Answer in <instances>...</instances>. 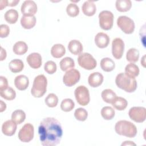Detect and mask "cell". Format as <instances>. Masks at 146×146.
Wrapping results in <instances>:
<instances>
[{"label": "cell", "mask_w": 146, "mask_h": 146, "mask_svg": "<svg viewBox=\"0 0 146 146\" xmlns=\"http://www.w3.org/2000/svg\"><path fill=\"white\" fill-rule=\"evenodd\" d=\"M40 143L43 146H55L60 143L63 135L60 123L55 118L43 119L38 127Z\"/></svg>", "instance_id": "1"}, {"label": "cell", "mask_w": 146, "mask_h": 146, "mask_svg": "<svg viewBox=\"0 0 146 146\" xmlns=\"http://www.w3.org/2000/svg\"><path fill=\"white\" fill-rule=\"evenodd\" d=\"M115 130L118 135L129 138L135 137L137 133L136 125L132 122L125 120L116 122L115 125Z\"/></svg>", "instance_id": "2"}, {"label": "cell", "mask_w": 146, "mask_h": 146, "mask_svg": "<svg viewBox=\"0 0 146 146\" xmlns=\"http://www.w3.org/2000/svg\"><path fill=\"white\" fill-rule=\"evenodd\" d=\"M115 83L117 87L129 93L134 92L137 88V81L135 79L130 78L124 73L121 72L117 75Z\"/></svg>", "instance_id": "3"}, {"label": "cell", "mask_w": 146, "mask_h": 146, "mask_svg": "<svg viewBox=\"0 0 146 146\" xmlns=\"http://www.w3.org/2000/svg\"><path fill=\"white\" fill-rule=\"evenodd\" d=\"M47 80L46 77L40 74L36 76L33 82V87L31 89V94L35 98L42 97L47 91Z\"/></svg>", "instance_id": "4"}, {"label": "cell", "mask_w": 146, "mask_h": 146, "mask_svg": "<svg viewBox=\"0 0 146 146\" xmlns=\"http://www.w3.org/2000/svg\"><path fill=\"white\" fill-rule=\"evenodd\" d=\"M78 62L81 67L87 70H93L97 65L96 59L92 55L87 52H83L79 55Z\"/></svg>", "instance_id": "5"}, {"label": "cell", "mask_w": 146, "mask_h": 146, "mask_svg": "<svg viewBox=\"0 0 146 146\" xmlns=\"http://www.w3.org/2000/svg\"><path fill=\"white\" fill-rule=\"evenodd\" d=\"M98 17L99 26L101 29L104 30H109L112 29L114 16L111 11L103 10L99 13Z\"/></svg>", "instance_id": "6"}, {"label": "cell", "mask_w": 146, "mask_h": 146, "mask_svg": "<svg viewBox=\"0 0 146 146\" xmlns=\"http://www.w3.org/2000/svg\"><path fill=\"white\" fill-rule=\"evenodd\" d=\"M116 23L121 30L126 34H132L135 30L134 21L125 15L119 17Z\"/></svg>", "instance_id": "7"}, {"label": "cell", "mask_w": 146, "mask_h": 146, "mask_svg": "<svg viewBox=\"0 0 146 146\" xmlns=\"http://www.w3.org/2000/svg\"><path fill=\"white\" fill-rule=\"evenodd\" d=\"M74 95L78 103L82 106L87 105L90 101L88 89L84 86H79L76 88Z\"/></svg>", "instance_id": "8"}, {"label": "cell", "mask_w": 146, "mask_h": 146, "mask_svg": "<svg viewBox=\"0 0 146 146\" xmlns=\"http://www.w3.org/2000/svg\"><path fill=\"white\" fill-rule=\"evenodd\" d=\"M34 136V128L30 123L25 124L18 132V139L23 143L31 141Z\"/></svg>", "instance_id": "9"}, {"label": "cell", "mask_w": 146, "mask_h": 146, "mask_svg": "<svg viewBox=\"0 0 146 146\" xmlns=\"http://www.w3.org/2000/svg\"><path fill=\"white\" fill-rule=\"evenodd\" d=\"M80 78V72L76 69L72 68L66 72L63 77V82L65 86L72 87L79 81Z\"/></svg>", "instance_id": "10"}, {"label": "cell", "mask_w": 146, "mask_h": 146, "mask_svg": "<svg viewBox=\"0 0 146 146\" xmlns=\"http://www.w3.org/2000/svg\"><path fill=\"white\" fill-rule=\"evenodd\" d=\"M128 115L135 122L143 123L145 120L146 109L143 107H133L129 109Z\"/></svg>", "instance_id": "11"}, {"label": "cell", "mask_w": 146, "mask_h": 146, "mask_svg": "<svg viewBox=\"0 0 146 146\" xmlns=\"http://www.w3.org/2000/svg\"><path fill=\"white\" fill-rule=\"evenodd\" d=\"M124 51V42L120 38H116L112 42V54L116 59L123 56Z\"/></svg>", "instance_id": "12"}, {"label": "cell", "mask_w": 146, "mask_h": 146, "mask_svg": "<svg viewBox=\"0 0 146 146\" xmlns=\"http://www.w3.org/2000/svg\"><path fill=\"white\" fill-rule=\"evenodd\" d=\"M21 11L23 16H34L37 12V5L33 1H25L22 4Z\"/></svg>", "instance_id": "13"}, {"label": "cell", "mask_w": 146, "mask_h": 146, "mask_svg": "<svg viewBox=\"0 0 146 146\" xmlns=\"http://www.w3.org/2000/svg\"><path fill=\"white\" fill-rule=\"evenodd\" d=\"M26 60L30 67L34 69L39 68L42 63V56L38 52H33L29 54L26 58Z\"/></svg>", "instance_id": "14"}, {"label": "cell", "mask_w": 146, "mask_h": 146, "mask_svg": "<svg viewBox=\"0 0 146 146\" xmlns=\"http://www.w3.org/2000/svg\"><path fill=\"white\" fill-rule=\"evenodd\" d=\"M17 128V124L12 120L5 121L2 125V132L3 135L11 136L15 134Z\"/></svg>", "instance_id": "15"}, {"label": "cell", "mask_w": 146, "mask_h": 146, "mask_svg": "<svg viewBox=\"0 0 146 146\" xmlns=\"http://www.w3.org/2000/svg\"><path fill=\"white\" fill-rule=\"evenodd\" d=\"M110 37L104 33H99L95 36V43L96 46L100 48L107 47L110 43Z\"/></svg>", "instance_id": "16"}, {"label": "cell", "mask_w": 146, "mask_h": 146, "mask_svg": "<svg viewBox=\"0 0 146 146\" xmlns=\"http://www.w3.org/2000/svg\"><path fill=\"white\" fill-rule=\"evenodd\" d=\"M103 76L99 72H94L91 73L88 78V82L89 85L93 87H98L100 86L103 82Z\"/></svg>", "instance_id": "17"}, {"label": "cell", "mask_w": 146, "mask_h": 146, "mask_svg": "<svg viewBox=\"0 0 146 146\" xmlns=\"http://www.w3.org/2000/svg\"><path fill=\"white\" fill-rule=\"evenodd\" d=\"M14 85L18 90H25L29 85V79L26 75H18L14 79Z\"/></svg>", "instance_id": "18"}, {"label": "cell", "mask_w": 146, "mask_h": 146, "mask_svg": "<svg viewBox=\"0 0 146 146\" xmlns=\"http://www.w3.org/2000/svg\"><path fill=\"white\" fill-rule=\"evenodd\" d=\"M68 49L71 54L78 55L82 53L83 47L79 40L74 39L71 40L68 43Z\"/></svg>", "instance_id": "19"}, {"label": "cell", "mask_w": 146, "mask_h": 146, "mask_svg": "<svg viewBox=\"0 0 146 146\" xmlns=\"http://www.w3.org/2000/svg\"><path fill=\"white\" fill-rule=\"evenodd\" d=\"M82 9L83 13L87 17H91L95 14L96 7L93 1H87L83 3Z\"/></svg>", "instance_id": "20"}, {"label": "cell", "mask_w": 146, "mask_h": 146, "mask_svg": "<svg viewBox=\"0 0 146 146\" xmlns=\"http://www.w3.org/2000/svg\"><path fill=\"white\" fill-rule=\"evenodd\" d=\"M139 67L133 63L128 64L125 67L124 74L130 78L135 79V78L139 75Z\"/></svg>", "instance_id": "21"}, {"label": "cell", "mask_w": 146, "mask_h": 146, "mask_svg": "<svg viewBox=\"0 0 146 146\" xmlns=\"http://www.w3.org/2000/svg\"><path fill=\"white\" fill-rule=\"evenodd\" d=\"M36 18L35 16H22L21 18V24L23 29H31L36 24Z\"/></svg>", "instance_id": "22"}, {"label": "cell", "mask_w": 146, "mask_h": 146, "mask_svg": "<svg viewBox=\"0 0 146 146\" xmlns=\"http://www.w3.org/2000/svg\"><path fill=\"white\" fill-rule=\"evenodd\" d=\"M66 53V48L62 44H55L51 48V54L55 58H62Z\"/></svg>", "instance_id": "23"}, {"label": "cell", "mask_w": 146, "mask_h": 146, "mask_svg": "<svg viewBox=\"0 0 146 146\" xmlns=\"http://www.w3.org/2000/svg\"><path fill=\"white\" fill-rule=\"evenodd\" d=\"M100 67L105 72H111L115 69L114 61L110 58H104L100 61Z\"/></svg>", "instance_id": "24"}, {"label": "cell", "mask_w": 146, "mask_h": 146, "mask_svg": "<svg viewBox=\"0 0 146 146\" xmlns=\"http://www.w3.org/2000/svg\"><path fill=\"white\" fill-rule=\"evenodd\" d=\"M9 68L12 72L18 73L23 70L24 63L21 59H15L10 61L9 64Z\"/></svg>", "instance_id": "25"}, {"label": "cell", "mask_w": 146, "mask_h": 146, "mask_svg": "<svg viewBox=\"0 0 146 146\" xmlns=\"http://www.w3.org/2000/svg\"><path fill=\"white\" fill-rule=\"evenodd\" d=\"M115 7L119 12H127L132 7V2L130 0H117L115 3Z\"/></svg>", "instance_id": "26"}, {"label": "cell", "mask_w": 146, "mask_h": 146, "mask_svg": "<svg viewBox=\"0 0 146 146\" xmlns=\"http://www.w3.org/2000/svg\"><path fill=\"white\" fill-rule=\"evenodd\" d=\"M18 17L19 14L18 11L16 10L13 9L7 10L4 15V18L5 21L10 24L15 23L18 21Z\"/></svg>", "instance_id": "27"}, {"label": "cell", "mask_w": 146, "mask_h": 146, "mask_svg": "<svg viewBox=\"0 0 146 146\" xmlns=\"http://www.w3.org/2000/svg\"><path fill=\"white\" fill-rule=\"evenodd\" d=\"M28 50L27 44L23 41H18L16 42L13 47V51L14 54L18 55L25 54Z\"/></svg>", "instance_id": "28"}, {"label": "cell", "mask_w": 146, "mask_h": 146, "mask_svg": "<svg viewBox=\"0 0 146 146\" xmlns=\"http://www.w3.org/2000/svg\"><path fill=\"white\" fill-rule=\"evenodd\" d=\"M59 65L63 71H67L75 67V62L70 57H65L60 60Z\"/></svg>", "instance_id": "29"}, {"label": "cell", "mask_w": 146, "mask_h": 146, "mask_svg": "<svg viewBox=\"0 0 146 146\" xmlns=\"http://www.w3.org/2000/svg\"><path fill=\"white\" fill-rule=\"evenodd\" d=\"M111 104L116 110L123 111L127 108L128 106V102L124 98L116 96Z\"/></svg>", "instance_id": "30"}, {"label": "cell", "mask_w": 146, "mask_h": 146, "mask_svg": "<svg viewBox=\"0 0 146 146\" xmlns=\"http://www.w3.org/2000/svg\"><path fill=\"white\" fill-rule=\"evenodd\" d=\"M102 98L107 103L111 104L116 97V94L111 89L104 90L101 94Z\"/></svg>", "instance_id": "31"}, {"label": "cell", "mask_w": 146, "mask_h": 146, "mask_svg": "<svg viewBox=\"0 0 146 146\" xmlns=\"http://www.w3.org/2000/svg\"><path fill=\"white\" fill-rule=\"evenodd\" d=\"M26 119V113L22 110H15L11 114V120L17 124L22 123Z\"/></svg>", "instance_id": "32"}, {"label": "cell", "mask_w": 146, "mask_h": 146, "mask_svg": "<svg viewBox=\"0 0 146 146\" xmlns=\"http://www.w3.org/2000/svg\"><path fill=\"white\" fill-rule=\"evenodd\" d=\"M139 59V51L135 48H129L126 53V59L130 63H135Z\"/></svg>", "instance_id": "33"}, {"label": "cell", "mask_w": 146, "mask_h": 146, "mask_svg": "<svg viewBox=\"0 0 146 146\" xmlns=\"http://www.w3.org/2000/svg\"><path fill=\"white\" fill-rule=\"evenodd\" d=\"M0 95L7 100H12L15 98L16 92L13 88L8 87L7 88L0 91Z\"/></svg>", "instance_id": "34"}, {"label": "cell", "mask_w": 146, "mask_h": 146, "mask_svg": "<svg viewBox=\"0 0 146 146\" xmlns=\"http://www.w3.org/2000/svg\"><path fill=\"white\" fill-rule=\"evenodd\" d=\"M101 115L102 117L105 120H111L115 115V110L111 107L105 106L101 110Z\"/></svg>", "instance_id": "35"}, {"label": "cell", "mask_w": 146, "mask_h": 146, "mask_svg": "<svg viewBox=\"0 0 146 146\" xmlns=\"http://www.w3.org/2000/svg\"><path fill=\"white\" fill-rule=\"evenodd\" d=\"M74 101L69 98L63 99L60 103V108L64 112H70L74 109Z\"/></svg>", "instance_id": "36"}, {"label": "cell", "mask_w": 146, "mask_h": 146, "mask_svg": "<svg viewBox=\"0 0 146 146\" xmlns=\"http://www.w3.org/2000/svg\"><path fill=\"white\" fill-rule=\"evenodd\" d=\"M46 104L50 108L55 107L58 103V96L53 93L49 94L45 98Z\"/></svg>", "instance_id": "37"}, {"label": "cell", "mask_w": 146, "mask_h": 146, "mask_svg": "<svg viewBox=\"0 0 146 146\" xmlns=\"http://www.w3.org/2000/svg\"><path fill=\"white\" fill-rule=\"evenodd\" d=\"M66 12L68 16L71 17H75L79 14V8L75 3H71L67 5L66 7Z\"/></svg>", "instance_id": "38"}, {"label": "cell", "mask_w": 146, "mask_h": 146, "mask_svg": "<svg viewBox=\"0 0 146 146\" xmlns=\"http://www.w3.org/2000/svg\"><path fill=\"white\" fill-rule=\"evenodd\" d=\"M74 116L76 120L84 121L88 117V112L84 108H78L74 112Z\"/></svg>", "instance_id": "39"}, {"label": "cell", "mask_w": 146, "mask_h": 146, "mask_svg": "<svg viewBox=\"0 0 146 146\" xmlns=\"http://www.w3.org/2000/svg\"><path fill=\"white\" fill-rule=\"evenodd\" d=\"M44 70L47 74H53L56 72L57 70V66L54 61L49 60L44 64Z\"/></svg>", "instance_id": "40"}, {"label": "cell", "mask_w": 146, "mask_h": 146, "mask_svg": "<svg viewBox=\"0 0 146 146\" xmlns=\"http://www.w3.org/2000/svg\"><path fill=\"white\" fill-rule=\"evenodd\" d=\"M10 33V28L7 25L2 24L0 25V37L2 38L8 36Z\"/></svg>", "instance_id": "41"}, {"label": "cell", "mask_w": 146, "mask_h": 146, "mask_svg": "<svg viewBox=\"0 0 146 146\" xmlns=\"http://www.w3.org/2000/svg\"><path fill=\"white\" fill-rule=\"evenodd\" d=\"M8 87H9L8 81L7 79L3 76H0V91L5 90Z\"/></svg>", "instance_id": "42"}, {"label": "cell", "mask_w": 146, "mask_h": 146, "mask_svg": "<svg viewBox=\"0 0 146 146\" xmlns=\"http://www.w3.org/2000/svg\"><path fill=\"white\" fill-rule=\"evenodd\" d=\"M7 56V53L6 50L2 47H1V55H0V60L3 61L4 60Z\"/></svg>", "instance_id": "43"}, {"label": "cell", "mask_w": 146, "mask_h": 146, "mask_svg": "<svg viewBox=\"0 0 146 146\" xmlns=\"http://www.w3.org/2000/svg\"><path fill=\"white\" fill-rule=\"evenodd\" d=\"M19 2V0H9L7 1V6L13 7L17 5Z\"/></svg>", "instance_id": "44"}, {"label": "cell", "mask_w": 146, "mask_h": 146, "mask_svg": "<svg viewBox=\"0 0 146 146\" xmlns=\"http://www.w3.org/2000/svg\"><path fill=\"white\" fill-rule=\"evenodd\" d=\"M6 6H7V1H6V0L0 1V10H2Z\"/></svg>", "instance_id": "45"}, {"label": "cell", "mask_w": 146, "mask_h": 146, "mask_svg": "<svg viewBox=\"0 0 146 146\" xmlns=\"http://www.w3.org/2000/svg\"><path fill=\"white\" fill-rule=\"evenodd\" d=\"M6 109V104L2 100H0V112H2Z\"/></svg>", "instance_id": "46"}, {"label": "cell", "mask_w": 146, "mask_h": 146, "mask_svg": "<svg viewBox=\"0 0 146 146\" xmlns=\"http://www.w3.org/2000/svg\"><path fill=\"white\" fill-rule=\"evenodd\" d=\"M123 145H136V144L132 141H125L121 144V146Z\"/></svg>", "instance_id": "47"}, {"label": "cell", "mask_w": 146, "mask_h": 146, "mask_svg": "<svg viewBox=\"0 0 146 146\" xmlns=\"http://www.w3.org/2000/svg\"><path fill=\"white\" fill-rule=\"evenodd\" d=\"M141 64L145 67V55H144L141 59Z\"/></svg>", "instance_id": "48"}]
</instances>
